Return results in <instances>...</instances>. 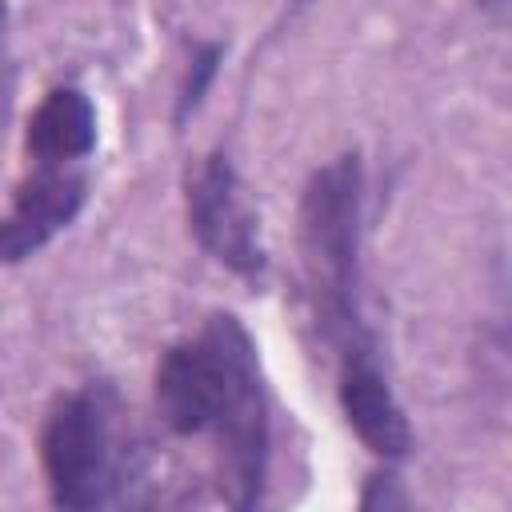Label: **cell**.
I'll return each instance as SVG.
<instances>
[{
	"label": "cell",
	"mask_w": 512,
	"mask_h": 512,
	"mask_svg": "<svg viewBox=\"0 0 512 512\" xmlns=\"http://www.w3.org/2000/svg\"><path fill=\"white\" fill-rule=\"evenodd\" d=\"M0 24H4V12H0Z\"/></svg>",
	"instance_id": "9c48e42d"
},
{
	"label": "cell",
	"mask_w": 512,
	"mask_h": 512,
	"mask_svg": "<svg viewBox=\"0 0 512 512\" xmlns=\"http://www.w3.org/2000/svg\"><path fill=\"white\" fill-rule=\"evenodd\" d=\"M356 212H360V164L340 156L320 168L300 204V248L304 272L332 336L352 332L356 296Z\"/></svg>",
	"instance_id": "7a4b0ae2"
},
{
	"label": "cell",
	"mask_w": 512,
	"mask_h": 512,
	"mask_svg": "<svg viewBox=\"0 0 512 512\" xmlns=\"http://www.w3.org/2000/svg\"><path fill=\"white\" fill-rule=\"evenodd\" d=\"M484 4H504V0H484Z\"/></svg>",
	"instance_id": "ba28073f"
},
{
	"label": "cell",
	"mask_w": 512,
	"mask_h": 512,
	"mask_svg": "<svg viewBox=\"0 0 512 512\" xmlns=\"http://www.w3.org/2000/svg\"><path fill=\"white\" fill-rule=\"evenodd\" d=\"M80 200H84L80 176L64 172V164H40V172L20 184L12 216L0 220V264L36 252L52 232H60L76 216Z\"/></svg>",
	"instance_id": "5b68a950"
},
{
	"label": "cell",
	"mask_w": 512,
	"mask_h": 512,
	"mask_svg": "<svg viewBox=\"0 0 512 512\" xmlns=\"http://www.w3.org/2000/svg\"><path fill=\"white\" fill-rule=\"evenodd\" d=\"M340 404L348 412V424L356 428V436L380 452V456H404L408 444H412V432H408V420L404 412L396 408L388 384L380 380V372L360 356L352 352L348 364H344V376H340Z\"/></svg>",
	"instance_id": "8992f818"
},
{
	"label": "cell",
	"mask_w": 512,
	"mask_h": 512,
	"mask_svg": "<svg viewBox=\"0 0 512 512\" xmlns=\"http://www.w3.org/2000/svg\"><path fill=\"white\" fill-rule=\"evenodd\" d=\"M92 144H96V112H92V104L72 88L48 92L44 104L36 108L32 124H28V148L40 156V164L80 160Z\"/></svg>",
	"instance_id": "52a82bcc"
},
{
	"label": "cell",
	"mask_w": 512,
	"mask_h": 512,
	"mask_svg": "<svg viewBox=\"0 0 512 512\" xmlns=\"http://www.w3.org/2000/svg\"><path fill=\"white\" fill-rule=\"evenodd\" d=\"M160 420L180 432H216L236 504H252L264 476L268 420L252 344L232 316H216L196 344H176L156 368Z\"/></svg>",
	"instance_id": "6da1fadb"
},
{
	"label": "cell",
	"mask_w": 512,
	"mask_h": 512,
	"mask_svg": "<svg viewBox=\"0 0 512 512\" xmlns=\"http://www.w3.org/2000/svg\"><path fill=\"white\" fill-rule=\"evenodd\" d=\"M44 468L56 504L96 508L112 496L116 480V440L108 408L96 392L68 396L44 428Z\"/></svg>",
	"instance_id": "3957f363"
},
{
	"label": "cell",
	"mask_w": 512,
	"mask_h": 512,
	"mask_svg": "<svg viewBox=\"0 0 512 512\" xmlns=\"http://www.w3.org/2000/svg\"><path fill=\"white\" fill-rule=\"evenodd\" d=\"M188 216L200 236V244L236 272H256L264 264L256 212L248 204V192L228 164V156H208L192 184H188Z\"/></svg>",
	"instance_id": "277c9868"
}]
</instances>
